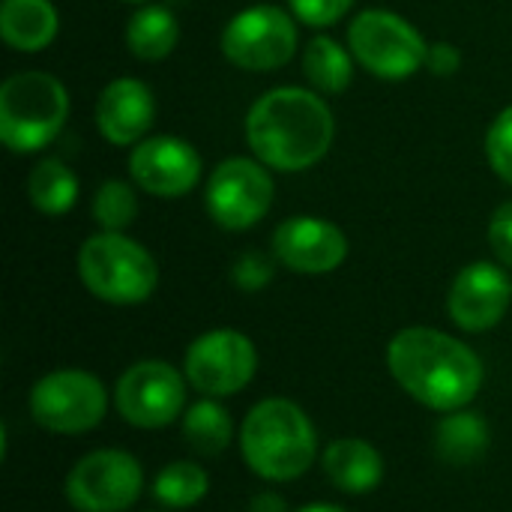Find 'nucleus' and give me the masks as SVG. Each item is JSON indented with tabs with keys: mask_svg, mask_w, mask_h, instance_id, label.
Instances as JSON below:
<instances>
[{
	"mask_svg": "<svg viewBox=\"0 0 512 512\" xmlns=\"http://www.w3.org/2000/svg\"><path fill=\"white\" fill-rule=\"evenodd\" d=\"M273 273H276V264H273V258H267L264 252H255V249H249V252H243L237 261H234V267H231V282L240 288V291H261L264 285H270L273 282Z\"/></svg>",
	"mask_w": 512,
	"mask_h": 512,
	"instance_id": "obj_27",
	"label": "nucleus"
},
{
	"mask_svg": "<svg viewBox=\"0 0 512 512\" xmlns=\"http://www.w3.org/2000/svg\"><path fill=\"white\" fill-rule=\"evenodd\" d=\"M114 405L135 429H165L186 408V375L162 360H141L117 378Z\"/></svg>",
	"mask_w": 512,
	"mask_h": 512,
	"instance_id": "obj_11",
	"label": "nucleus"
},
{
	"mask_svg": "<svg viewBox=\"0 0 512 512\" xmlns=\"http://www.w3.org/2000/svg\"><path fill=\"white\" fill-rule=\"evenodd\" d=\"M156 120L153 90L138 78H114L96 99V126L114 147H135Z\"/></svg>",
	"mask_w": 512,
	"mask_h": 512,
	"instance_id": "obj_16",
	"label": "nucleus"
},
{
	"mask_svg": "<svg viewBox=\"0 0 512 512\" xmlns=\"http://www.w3.org/2000/svg\"><path fill=\"white\" fill-rule=\"evenodd\" d=\"M27 198L45 216H63L78 201V177L60 159H42L27 174Z\"/></svg>",
	"mask_w": 512,
	"mask_h": 512,
	"instance_id": "obj_21",
	"label": "nucleus"
},
{
	"mask_svg": "<svg viewBox=\"0 0 512 512\" xmlns=\"http://www.w3.org/2000/svg\"><path fill=\"white\" fill-rule=\"evenodd\" d=\"M396 384L432 411H462L483 387L480 357L456 336L435 327H405L387 345Z\"/></svg>",
	"mask_w": 512,
	"mask_h": 512,
	"instance_id": "obj_2",
	"label": "nucleus"
},
{
	"mask_svg": "<svg viewBox=\"0 0 512 512\" xmlns=\"http://www.w3.org/2000/svg\"><path fill=\"white\" fill-rule=\"evenodd\" d=\"M351 6H354V0H288L291 15L318 30L345 18Z\"/></svg>",
	"mask_w": 512,
	"mask_h": 512,
	"instance_id": "obj_28",
	"label": "nucleus"
},
{
	"mask_svg": "<svg viewBox=\"0 0 512 512\" xmlns=\"http://www.w3.org/2000/svg\"><path fill=\"white\" fill-rule=\"evenodd\" d=\"M69 117V93L63 81L42 69L12 72L0 84V141L12 153H36L48 147Z\"/></svg>",
	"mask_w": 512,
	"mask_h": 512,
	"instance_id": "obj_4",
	"label": "nucleus"
},
{
	"mask_svg": "<svg viewBox=\"0 0 512 512\" xmlns=\"http://www.w3.org/2000/svg\"><path fill=\"white\" fill-rule=\"evenodd\" d=\"M249 512H288V507H285V501L276 492H261V495L252 498Z\"/></svg>",
	"mask_w": 512,
	"mask_h": 512,
	"instance_id": "obj_31",
	"label": "nucleus"
},
{
	"mask_svg": "<svg viewBox=\"0 0 512 512\" xmlns=\"http://www.w3.org/2000/svg\"><path fill=\"white\" fill-rule=\"evenodd\" d=\"M138 216V195L123 180H105L93 195V222L102 231H126Z\"/></svg>",
	"mask_w": 512,
	"mask_h": 512,
	"instance_id": "obj_25",
	"label": "nucleus"
},
{
	"mask_svg": "<svg viewBox=\"0 0 512 512\" xmlns=\"http://www.w3.org/2000/svg\"><path fill=\"white\" fill-rule=\"evenodd\" d=\"M489 246L495 252V258L512 267V201H504L489 222Z\"/></svg>",
	"mask_w": 512,
	"mask_h": 512,
	"instance_id": "obj_29",
	"label": "nucleus"
},
{
	"mask_svg": "<svg viewBox=\"0 0 512 512\" xmlns=\"http://www.w3.org/2000/svg\"><path fill=\"white\" fill-rule=\"evenodd\" d=\"M486 159L492 171L512 186V105H507L486 132Z\"/></svg>",
	"mask_w": 512,
	"mask_h": 512,
	"instance_id": "obj_26",
	"label": "nucleus"
},
{
	"mask_svg": "<svg viewBox=\"0 0 512 512\" xmlns=\"http://www.w3.org/2000/svg\"><path fill=\"white\" fill-rule=\"evenodd\" d=\"M258 372V351L240 330H210L198 336L183 360L186 381L204 396L240 393Z\"/></svg>",
	"mask_w": 512,
	"mask_h": 512,
	"instance_id": "obj_12",
	"label": "nucleus"
},
{
	"mask_svg": "<svg viewBox=\"0 0 512 512\" xmlns=\"http://www.w3.org/2000/svg\"><path fill=\"white\" fill-rule=\"evenodd\" d=\"M129 174L153 198H183L201 180V153L177 135H153L132 147Z\"/></svg>",
	"mask_w": 512,
	"mask_h": 512,
	"instance_id": "obj_13",
	"label": "nucleus"
},
{
	"mask_svg": "<svg viewBox=\"0 0 512 512\" xmlns=\"http://www.w3.org/2000/svg\"><path fill=\"white\" fill-rule=\"evenodd\" d=\"M144 489V471L132 453L93 450L66 477V501L78 512L129 510Z\"/></svg>",
	"mask_w": 512,
	"mask_h": 512,
	"instance_id": "obj_10",
	"label": "nucleus"
},
{
	"mask_svg": "<svg viewBox=\"0 0 512 512\" xmlns=\"http://www.w3.org/2000/svg\"><path fill=\"white\" fill-rule=\"evenodd\" d=\"M78 276L84 288L111 306H138L153 297L159 267L153 255L123 231H99L81 243Z\"/></svg>",
	"mask_w": 512,
	"mask_h": 512,
	"instance_id": "obj_5",
	"label": "nucleus"
},
{
	"mask_svg": "<svg viewBox=\"0 0 512 512\" xmlns=\"http://www.w3.org/2000/svg\"><path fill=\"white\" fill-rule=\"evenodd\" d=\"M324 474L345 495H369L384 480V459L369 441L342 438L327 447Z\"/></svg>",
	"mask_w": 512,
	"mask_h": 512,
	"instance_id": "obj_17",
	"label": "nucleus"
},
{
	"mask_svg": "<svg viewBox=\"0 0 512 512\" xmlns=\"http://www.w3.org/2000/svg\"><path fill=\"white\" fill-rule=\"evenodd\" d=\"M348 48L369 75L384 81L417 75L429 57L423 33L390 9H363L348 27Z\"/></svg>",
	"mask_w": 512,
	"mask_h": 512,
	"instance_id": "obj_6",
	"label": "nucleus"
},
{
	"mask_svg": "<svg viewBox=\"0 0 512 512\" xmlns=\"http://www.w3.org/2000/svg\"><path fill=\"white\" fill-rule=\"evenodd\" d=\"M204 204L210 219L225 231H249L273 204V177L264 162L231 156L207 180Z\"/></svg>",
	"mask_w": 512,
	"mask_h": 512,
	"instance_id": "obj_9",
	"label": "nucleus"
},
{
	"mask_svg": "<svg viewBox=\"0 0 512 512\" xmlns=\"http://www.w3.org/2000/svg\"><path fill=\"white\" fill-rule=\"evenodd\" d=\"M297 512H348L342 510V507H336V504H309V507H303V510Z\"/></svg>",
	"mask_w": 512,
	"mask_h": 512,
	"instance_id": "obj_32",
	"label": "nucleus"
},
{
	"mask_svg": "<svg viewBox=\"0 0 512 512\" xmlns=\"http://www.w3.org/2000/svg\"><path fill=\"white\" fill-rule=\"evenodd\" d=\"M183 438L195 453L216 456L234 441V420L219 402L201 399L183 414Z\"/></svg>",
	"mask_w": 512,
	"mask_h": 512,
	"instance_id": "obj_23",
	"label": "nucleus"
},
{
	"mask_svg": "<svg viewBox=\"0 0 512 512\" xmlns=\"http://www.w3.org/2000/svg\"><path fill=\"white\" fill-rule=\"evenodd\" d=\"M177 42H180V24L177 15L165 6L147 3L126 24V45L132 57L144 63L165 60L177 48Z\"/></svg>",
	"mask_w": 512,
	"mask_h": 512,
	"instance_id": "obj_19",
	"label": "nucleus"
},
{
	"mask_svg": "<svg viewBox=\"0 0 512 512\" xmlns=\"http://www.w3.org/2000/svg\"><path fill=\"white\" fill-rule=\"evenodd\" d=\"M354 54L342 48L333 36L318 33L309 39L303 51V75L312 84V90L336 96L345 93L354 81Z\"/></svg>",
	"mask_w": 512,
	"mask_h": 512,
	"instance_id": "obj_20",
	"label": "nucleus"
},
{
	"mask_svg": "<svg viewBox=\"0 0 512 512\" xmlns=\"http://www.w3.org/2000/svg\"><path fill=\"white\" fill-rule=\"evenodd\" d=\"M240 450L252 474L270 483H288L312 468L318 435L300 405L288 399H264L243 420Z\"/></svg>",
	"mask_w": 512,
	"mask_h": 512,
	"instance_id": "obj_3",
	"label": "nucleus"
},
{
	"mask_svg": "<svg viewBox=\"0 0 512 512\" xmlns=\"http://www.w3.org/2000/svg\"><path fill=\"white\" fill-rule=\"evenodd\" d=\"M210 492V477L195 462H174L159 471L153 483V498L171 510H186L204 501Z\"/></svg>",
	"mask_w": 512,
	"mask_h": 512,
	"instance_id": "obj_24",
	"label": "nucleus"
},
{
	"mask_svg": "<svg viewBox=\"0 0 512 512\" xmlns=\"http://www.w3.org/2000/svg\"><path fill=\"white\" fill-rule=\"evenodd\" d=\"M462 66V51L453 42H432L429 45V57H426V69L435 72L438 78H450L456 75Z\"/></svg>",
	"mask_w": 512,
	"mask_h": 512,
	"instance_id": "obj_30",
	"label": "nucleus"
},
{
	"mask_svg": "<svg viewBox=\"0 0 512 512\" xmlns=\"http://www.w3.org/2000/svg\"><path fill=\"white\" fill-rule=\"evenodd\" d=\"M336 138V120L318 90L276 87L258 96L246 114V141L258 162L297 174L318 165Z\"/></svg>",
	"mask_w": 512,
	"mask_h": 512,
	"instance_id": "obj_1",
	"label": "nucleus"
},
{
	"mask_svg": "<svg viewBox=\"0 0 512 512\" xmlns=\"http://www.w3.org/2000/svg\"><path fill=\"white\" fill-rule=\"evenodd\" d=\"M435 450L447 465H471L489 450V426L480 414L453 411L438 423Z\"/></svg>",
	"mask_w": 512,
	"mask_h": 512,
	"instance_id": "obj_22",
	"label": "nucleus"
},
{
	"mask_svg": "<svg viewBox=\"0 0 512 512\" xmlns=\"http://www.w3.org/2000/svg\"><path fill=\"white\" fill-rule=\"evenodd\" d=\"M108 393L84 369H57L42 375L30 390V417L57 435H81L102 423Z\"/></svg>",
	"mask_w": 512,
	"mask_h": 512,
	"instance_id": "obj_8",
	"label": "nucleus"
},
{
	"mask_svg": "<svg viewBox=\"0 0 512 512\" xmlns=\"http://www.w3.org/2000/svg\"><path fill=\"white\" fill-rule=\"evenodd\" d=\"M60 18L51 0H3L0 36L12 51L36 54L57 36Z\"/></svg>",
	"mask_w": 512,
	"mask_h": 512,
	"instance_id": "obj_18",
	"label": "nucleus"
},
{
	"mask_svg": "<svg viewBox=\"0 0 512 512\" xmlns=\"http://www.w3.org/2000/svg\"><path fill=\"white\" fill-rule=\"evenodd\" d=\"M512 300V282L504 267L492 261H474L459 270L447 294V312L465 333H483L501 324Z\"/></svg>",
	"mask_w": 512,
	"mask_h": 512,
	"instance_id": "obj_15",
	"label": "nucleus"
},
{
	"mask_svg": "<svg viewBox=\"0 0 512 512\" xmlns=\"http://www.w3.org/2000/svg\"><path fill=\"white\" fill-rule=\"evenodd\" d=\"M273 258L294 273H333L348 258L345 231L321 216H291L273 231Z\"/></svg>",
	"mask_w": 512,
	"mask_h": 512,
	"instance_id": "obj_14",
	"label": "nucleus"
},
{
	"mask_svg": "<svg viewBox=\"0 0 512 512\" xmlns=\"http://www.w3.org/2000/svg\"><path fill=\"white\" fill-rule=\"evenodd\" d=\"M222 54L246 72H273L297 51V18L273 3H255L231 15L222 30Z\"/></svg>",
	"mask_w": 512,
	"mask_h": 512,
	"instance_id": "obj_7",
	"label": "nucleus"
},
{
	"mask_svg": "<svg viewBox=\"0 0 512 512\" xmlns=\"http://www.w3.org/2000/svg\"><path fill=\"white\" fill-rule=\"evenodd\" d=\"M126 3H144V0H126Z\"/></svg>",
	"mask_w": 512,
	"mask_h": 512,
	"instance_id": "obj_33",
	"label": "nucleus"
}]
</instances>
